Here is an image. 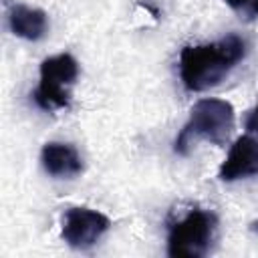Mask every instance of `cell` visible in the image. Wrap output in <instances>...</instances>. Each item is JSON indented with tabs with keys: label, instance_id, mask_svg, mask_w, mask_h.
<instances>
[{
	"label": "cell",
	"instance_id": "30bf717a",
	"mask_svg": "<svg viewBox=\"0 0 258 258\" xmlns=\"http://www.w3.org/2000/svg\"><path fill=\"white\" fill-rule=\"evenodd\" d=\"M246 129L250 131V133H258V105L252 109V113L248 115V119H246Z\"/></svg>",
	"mask_w": 258,
	"mask_h": 258
},
{
	"label": "cell",
	"instance_id": "5b68a950",
	"mask_svg": "<svg viewBox=\"0 0 258 258\" xmlns=\"http://www.w3.org/2000/svg\"><path fill=\"white\" fill-rule=\"evenodd\" d=\"M109 228L111 220L105 214L85 206H75L62 214L60 238L67 246L75 250H87L95 246Z\"/></svg>",
	"mask_w": 258,
	"mask_h": 258
},
{
	"label": "cell",
	"instance_id": "8992f818",
	"mask_svg": "<svg viewBox=\"0 0 258 258\" xmlns=\"http://www.w3.org/2000/svg\"><path fill=\"white\" fill-rule=\"evenodd\" d=\"M258 175V133H246L234 141L218 177L222 181H236Z\"/></svg>",
	"mask_w": 258,
	"mask_h": 258
},
{
	"label": "cell",
	"instance_id": "52a82bcc",
	"mask_svg": "<svg viewBox=\"0 0 258 258\" xmlns=\"http://www.w3.org/2000/svg\"><path fill=\"white\" fill-rule=\"evenodd\" d=\"M42 167L52 177H77L83 171V159L75 145L48 141L40 151Z\"/></svg>",
	"mask_w": 258,
	"mask_h": 258
},
{
	"label": "cell",
	"instance_id": "ba28073f",
	"mask_svg": "<svg viewBox=\"0 0 258 258\" xmlns=\"http://www.w3.org/2000/svg\"><path fill=\"white\" fill-rule=\"evenodd\" d=\"M8 26L14 36L24 40H40L48 30L46 12L26 4H12L8 8Z\"/></svg>",
	"mask_w": 258,
	"mask_h": 258
},
{
	"label": "cell",
	"instance_id": "8fae6325",
	"mask_svg": "<svg viewBox=\"0 0 258 258\" xmlns=\"http://www.w3.org/2000/svg\"><path fill=\"white\" fill-rule=\"evenodd\" d=\"M254 232H258V222H252V226H250Z\"/></svg>",
	"mask_w": 258,
	"mask_h": 258
},
{
	"label": "cell",
	"instance_id": "277c9868",
	"mask_svg": "<svg viewBox=\"0 0 258 258\" xmlns=\"http://www.w3.org/2000/svg\"><path fill=\"white\" fill-rule=\"evenodd\" d=\"M79 77V62L73 54L60 52L40 62V81L32 101L42 111L67 109L71 105V87Z\"/></svg>",
	"mask_w": 258,
	"mask_h": 258
},
{
	"label": "cell",
	"instance_id": "7a4b0ae2",
	"mask_svg": "<svg viewBox=\"0 0 258 258\" xmlns=\"http://www.w3.org/2000/svg\"><path fill=\"white\" fill-rule=\"evenodd\" d=\"M234 131V107L224 99H200L173 141V151L187 155L194 141L204 139L214 145H224Z\"/></svg>",
	"mask_w": 258,
	"mask_h": 258
},
{
	"label": "cell",
	"instance_id": "6da1fadb",
	"mask_svg": "<svg viewBox=\"0 0 258 258\" xmlns=\"http://www.w3.org/2000/svg\"><path fill=\"white\" fill-rule=\"evenodd\" d=\"M246 40L238 34H228L208 44L183 46L179 52V79L191 93L208 91L230 75L246 56Z\"/></svg>",
	"mask_w": 258,
	"mask_h": 258
},
{
	"label": "cell",
	"instance_id": "9c48e42d",
	"mask_svg": "<svg viewBox=\"0 0 258 258\" xmlns=\"http://www.w3.org/2000/svg\"><path fill=\"white\" fill-rule=\"evenodd\" d=\"M224 2L244 20H254L258 16V0H224Z\"/></svg>",
	"mask_w": 258,
	"mask_h": 258
},
{
	"label": "cell",
	"instance_id": "3957f363",
	"mask_svg": "<svg viewBox=\"0 0 258 258\" xmlns=\"http://www.w3.org/2000/svg\"><path fill=\"white\" fill-rule=\"evenodd\" d=\"M218 218L212 212L194 208L181 220L169 226L167 234V254L177 258H202L210 252L212 242L216 240Z\"/></svg>",
	"mask_w": 258,
	"mask_h": 258
}]
</instances>
